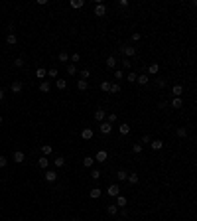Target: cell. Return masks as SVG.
<instances>
[{
	"label": "cell",
	"instance_id": "cell-1",
	"mask_svg": "<svg viewBox=\"0 0 197 221\" xmlns=\"http://www.w3.org/2000/svg\"><path fill=\"white\" fill-rule=\"evenodd\" d=\"M99 130H101V134H110L112 132V124L107 121H103L101 122V126H99Z\"/></svg>",
	"mask_w": 197,
	"mask_h": 221
},
{
	"label": "cell",
	"instance_id": "cell-2",
	"mask_svg": "<svg viewBox=\"0 0 197 221\" xmlns=\"http://www.w3.org/2000/svg\"><path fill=\"white\" fill-rule=\"evenodd\" d=\"M107 194H109L110 198H116V196H120V188H118V184H112V186H109Z\"/></svg>",
	"mask_w": 197,
	"mask_h": 221
},
{
	"label": "cell",
	"instance_id": "cell-3",
	"mask_svg": "<svg viewBox=\"0 0 197 221\" xmlns=\"http://www.w3.org/2000/svg\"><path fill=\"white\" fill-rule=\"evenodd\" d=\"M120 51L124 55H126V57H132V55L136 54V47H132V45H122L120 47Z\"/></svg>",
	"mask_w": 197,
	"mask_h": 221
},
{
	"label": "cell",
	"instance_id": "cell-4",
	"mask_svg": "<svg viewBox=\"0 0 197 221\" xmlns=\"http://www.w3.org/2000/svg\"><path fill=\"white\" fill-rule=\"evenodd\" d=\"M12 160H14V162H18V164H20V162H24V160H26V154H24L22 150H16V152H14V154H12Z\"/></svg>",
	"mask_w": 197,
	"mask_h": 221
},
{
	"label": "cell",
	"instance_id": "cell-5",
	"mask_svg": "<svg viewBox=\"0 0 197 221\" xmlns=\"http://www.w3.org/2000/svg\"><path fill=\"white\" fill-rule=\"evenodd\" d=\"M93 136H95V130H93V128H83V132H81V138H83V140H91Z\"/></svg>",
	"mask_w": 197,
	"mask_h": 221
},
{
	"label": "cell",
	"instance_id": "cell-6",
	"mask_svg": "<svg viewBox=\"0 0 197 221\" xmlns=\"http://www.w3.org/2000/svg\"><path fill=\"white\" fill-rule=\"evenodd\" d=\"M107 158H109L107 150H99L97 156H95V160H97V162H101V164H103V162H107Z\"/></svg>",
	"mask_w": 197,
	"mask_h": 221
},
{
	"label": "cell",
	"instance_id": "cell-7",
	"mask_svg": "<svg viewBox=\"0 0 197 221\" xmlns=\"http://www.w3.org/2000/svg\"><path fill=\"white\" fill-rule=\"evenodd\" d=\"M45 180H47L49 184H53L55 180H57V174H55L53 170H45Z\"/></svg>",
	"mask_w": 197,
	"mask_h": 221
},
{
	"label": "cell",
	"instance_id": "cell-8",
	"mask_svg": "<svg viewBox=\"0 0 197 221\" xmlns=\"http://www.w3.org/2000/svg\"><path fill=\"white\" fill-rule=\"evenodd\" d=\"M118 132L122 136H126V134H130V124H126V122H122L120 126H118Z\"/></svg>",
	"mask_w": 197,
	"mask_h": 221
},
{
	"label": "cell",
	"instance_id": "cell-9",
	"mask_svg": "<svg viewBox=\"0 0 197 221\" xmlns=\"http://www.w3.org/2000/svg\"><path fill=\"white\" fill-rule=\"evenodd\" d=\"M105 117H107V110H105V109H97V110H95V119H97V121L103 122V121H105Z\"/></svg>",
	"mask_w": 197,
	"mask_h": 221
},
{
	"label": "cell",
	"instance_id": "cell-10",
	"mask_svg": "<svg viewBox=\"0 0 197 221\" xmlns=\"http://www.w3.org/2000/svg\"><path fill=\"white\" fill-rule=\"evenodd\" d=\"M107 14V6L105 4H97V8H95V16H105Z\"/></svg>",
	"mask_w": 197,
	"mask_h": 221
},
{
	"label": "cell",
	"instance_id": "cell-11",
	"mask_svg": "<svg viewBox=\"0 0 197 221\" xmlns=\"http://www.w3.org/2000/svg\"><path fill=\"white\" fill-rule=\"evenodd\" d=\"M126 203H128V199L124 198V196H116V203H114V205H116V207H124V205H126Z\"/></svg>",
	"mask_w": 197,
	"mask_h": 221
},
{
	"label": "cell",
	"instance_id": "cell-12",
	"mask_svg": "<svg viewBox=\"0 0 197 221\" xmlns=\"http://www.w3.org/2000/svg\"><path fill=\"white\" fill-rule=\"evenodd\" d=\"M10 89H12V93L18 95V93H22V83H20V81H14V83L10 85Z\"/></svg>",
	"mask_w": 197,
	"mask_h": 221
},
{
	"label": "cell",
	"instance_id": "cell-13",
	"mask_svg": "<svg viewBox=\"0 0 197 221\" xmlns=\"http://www.w3.org/2000/svg\"><path fill=\"white\" fill-rule=\"evenodd\" d=\"M6 44H8V45H16V44H18V38H16V34H14V32L8 34V38H6Z\"/></svg>",
	"mask_w": 197,
	"mask_h": 221
},
{
	"label": "cell",
	"instance_id": "cell-14",
	"mask_svg": "<svg viewBox=\"0 0 197 221\" xmlns=\"http://www.w3.org/2000/svg\"><path fill=\"white\" fill-rule=\"evenodd\" d=\"M158 71H160V65H158V63H152V65L148 67V73H146V75H158Z\"/></svg>",
	"mask_w": 197,
	"mask_h": 221
},
{
	"label": "cell",
	"instance_id": "cell-15",
	"mask_svg": "<svg viewBox=\"0 0 197 221\" xmlns=\"http://www.w3.org/2000/svg\"><path fill=\"white\" fill-rule=\"evenodd\" d=\"M172 107H174V109H181V107H183L181 97H174V99H172Z\"/></svg>",
	"mask_w": 197,
	"mask_h": 221
},
{
	"label": "cell",
	"instance_id": "cell-16",
	"mask_svg": "<svg viewBox=\"0 0 197 221\" xmlns=\"http://www.w3.org/2000/svg\"><path fill=\"white\" fill-rule=\"evenodd\" d=\"M107 67H109V69H114V67H116V57H114V55H109V57H107Z\"/></svg>",
	"mask_w": 197,
	"mask_h": 221
},
{
	"label": "cell",
	"instance_id": "cell-17",
	"mask_svg": "<svg viewBox=\"0 0 197 221\" xmlns=\"http://www.w3.org/2000/svg\"><path fill=\"white\" fill-rule=\"evenodd\" d=\"M69 6H71V8H75V10H79V8H83V6H85V2H83V0H71V2H69Z\"/></svg>",
	"mask_w": 197,
	"mask_h": 221
},
{
	"label": "cell",
	"instance_id": "cell-18",
	"mask_svg": "<svg viewBox=\"0 0 197 221\" xmlns=\"http://www.w3.org/2000/svg\"><path fill=\"white\" fill-rule=\"evenodd\" d=\"M136 81H138V85H146V83L150 81V77H148L146 73H140V75L136 77Z\"/></svg>",
	"mask_w": 197,
	"mask_h": 221
},
{
	"label": "cell",
	"instance_id": "cell-19",
	"mask_svg": "<svg viewBox=\"0 0 197 221\" xmlns=\"http://www.w3.org/2000/svg\"><path fill=\"white\" fill-rule=\"evenodd\" d=\"M55 87L59 89V91H65L67 89V81L65 79H57V81H55Z\"/></svg>",
	"mask_w": 197,
	"mask_h": 221
},
{
	"label": "cell",
	"instance_id": "cell-20",
	"mask_svg": "<svg viewBox=\"0 0 197 221\" xmlns=\"http://www.w3.org/2000/svg\"><path fill=\"white\" fill-rule=\"evenodd\" d=\"M181 93H183V87H181V85H174V87H172V95H174V97H179Z\"/></svg>",
	"mask_w": 197,
	"mask_h": 221
},
{
	"label": "cell",
	"instance_id": "cell-21",
	"mask_svg": "<svg viewBox=\"0 0 197 221\" xmlns=\"http://www.w3.org/2000/svg\"><path fill=\"white\" fill-rule=\"evenodd\" d=\"M93 164H95V158H91V156L83 158V166H85V168H93Z\"/></svg>",
	"mask_w": 197,
	"mask_h": 221
},
{
	"label": "cell",
	"instance_id": "cell-22",
	"mask_svg": "<svg viewBox=\"0 0 197 221\" xmlns=\"http://www.w3.org/2000/svg\"><path fill=\"white\" fill-rule=\"evenodd\" d=\"M49 89H51V85H49L47 81H42V83H40V91H42V93H49Z\"/></svg>",
	"mask_w": 197,
	"mask_h": 221
},
{
	"label": "cell",
	"instance_id": "cell-23",
	"mask_svg": "<svg viewBox=\"0 0 197 221\" xmlns=\"http://www.w3.org/2000/svg\"><path fill=\"white\" fill-rule=\"evenodd\" d=\"M38 166H40V168H47V166H49V160H47V158H45V156H42V158H40V160H38Z\"/></svg>",
	"mask_w": 197,
	"mask_h": 221
},
{
	"label": "cell",
	"instance_id": "cell-24",
	"mask_svg": "<svg viewBox=\"0 0 197 221\" xmlns=\"http://www.w3.org/2000/svg\"><path fill=\"white\" fill-rule=\"evenodd\" d=\"M101 194H103L101 188H93V189H91V199H99V198H101Z\"/></svg>",
	"mask_w": 197,
	"mask_h": 221
},
{
	"label": "cell",
	"instance_id": "cell-25",
	"mask_svg": "<svg viewBox=\"0 0 197 221\" xmlns=\"http://www.w3.org/2000/svg\"><path fill=\"white\" fill-rule=\"evenodd\" d=\"M175 134H177L179 138H185V136H187V128H185V126H179V128L175 130Z\"/></svg>",
	"mask_w": 197,
	"mask_h": 221
},
{
	"label": "cell",
	"instance_id": "cell-26",
	"mask_svg": "<svg viewBox=\"0 0 197 221\" xmlns=\"http://www.w3.org/2000/svg\"><path fill=\"white\" fill-rule=\"evenodd\" d=\"M150 146H152V150H160V148H164V142L162 140H154V142H150Z\"/></svg>",
	"mask_w": 197,
	"mask_h": 221
},
{
	"label": "cell",
	"instance_id": "cell-27",
	"mask_svg": "<svg viewBox=\"0 0 197 221\" xmlns=\"http://www.w3.org/2000/svg\"><path fill=\"white\" fill-rule=\"evenodd\" d=\"M107 213H109V215H116V213H118V207H116L114 203H112V205H107Z\"/></svg>",
	"mask_w": 197,
	"mask_h": 221
},
{
	"label": "cell",
	"instance_id": "cell-28",
	"mask_svg": "<svg viewBox=\"0 0 197 221\" xmlns=\"http://www.w3.org/2000/svg\"><path fill=\"white\" fill-rule=\"evenodd\" d=\"M116 178H118V182H124V180L128 178V172H126V170H118V174H116Z\"/></svg>",
	"mask_w": 197,
	"mask_h": 221
},
{
	"label": "cell",
	"instance_id": "cell-29",
	"mask_svg": "<svg viewBox=\"0 0 197 221\" xmlns=\"http://www.w3.org/2000/svg\"><path fill=\"white\" fill-rule=\"evenodd\" d=\"M53 164H55V168H63V166H65V158H61V156H59V158H55Z\"/></svg>",
	"mask_w": 197,
	"mask_h": 221
},
{
	"label": "cell",
	"instance_id": "cell-30",
	"mask_svg": "<svg viewBox=\"0 0 197 221\" xmlns=\"http://www.w3.org/2000/svg\"><path fill=\"white\" fill-rule=\"evenodd\" d=\"M132 150L136 152V154H142V150H144V146L140 142H136V144H132Z\"/></svg>",
	"mask_w": 197,
	"mask_h": 221
},
{
	"label": "cell",
	"instance_id": "cell-31",
	"mask_svg": "<svg viewBox=\"0 0 197 221\" xmlns=\"http://www.w3.org/2000/svg\"><path fill=\"white\" fill-rule=\"evenodd\" d=\"M87 87H89V83H87V81H83V79L77 83V89H79V91H87Z\"/></svg>",
	"mask_w": 197,
	"mask_h": 221
},
{
	"label": "cell",
	"instance_id": "cell-32",
	"mask_svg": "<svg viewBox=\"0 0 197 221\" xmlns=\"http://www.w3.org/2000/svg\"><path fill=\"white\" fill-rule=\"evenodd\" d=\"M36 75H38V79H45V75H47V71H45L44 67H40V69L36 71Z\"/></svg>",
	"mask_w": 197,
	"mask_h": 221
},
{
	"label": "cell",
	"instance_id": "cell-33",
	"mask_svg": "<svg viewBox=\"0 0 197 221\" xmlns=\"http://www.w3.org/2000/svg\"><path fill=\"white\" fill-rule=\"evenodd\" d=\"M59 61H61V63L69 61V54H67V51H59Z\"/></svg>",
	"mask_w": 197,
	"mask_h": 221
},
{
	"label": "cell",
	"instance_id": "cell-34",
	"mask_svg": "<svg viewBox=\"0 0 197 221\" xmlns=\"http://www.w3.org/2000/svg\"><path fill=\"white\" fill-rule=\"evenodd\" d=\"M109 93H112V95H116V93H120V85L118 83H114V85H110V91Z\"/></svg>",
	"mask_w": 197,
	"mask_h": 221
},
{
	"label": "cell",
	"instance_id": "cell-35",
	"mask_svg": "<svg viewBox=\"0 0 197 221\" xmlns=\"http://www.w3.org/2000/svg\"><path fill=\"white\" fill-rule=\"evenodd\" d=\"M51 150H53V148H51V146H49V144H44V146H42V152H44V156H47V154H51Z\"/></svg>",
	"mask_w": 197,
	"mask_h": 221
},
{
	"label": "cell",
	"instance_id": "cell-36",
	"mask_svg": "<svg viewBox=\"0 0 197 221\" xmlns=\"http://www.w3.org/2000/svg\"><path fill=\"white\" fill-rule=\"evenodd\" d=\"M67 73H69V75H75V73H77V65L69 63V65H67Z\"/></svg>",
	"mask_w": 197,
	"mask_h": 221
},
{
	"label": "cell",
	"instance_id": "cell-37",
	"mask_svg": "<svg viewBox=\"0 0 197 221\" xmlns=\"http://www.w3.org/2000/svg\"><path fill=\"white\" fill-rule=\"evenodd\" d=\"M101 91H105V93H109V91H110V83H109V81H103V83H101Z\"/></svg>",
	"mask_w": 197,
	"mask_h": 221
},
{
	"label": "cell",
	"instance_id": "cell-38",
	"mask_svg": "<svg viewBox=\"0 0 197 221\" xmlns=\"http://www.w3.org/2000/svg\"><path fill=\"white\" fill-rule=\"evenodd\" d=\"M158 87H160V89L168 87V79H166V77H160V79H158Z\"/></svg>",
	"mask_w": 197,
	"mask_h": 221
},
{
	"label": "cell",
	"instance_id": "cell-39",
	"mask_svg": "<svg viewBox=\"0 0 197 221\" xmlns=\"http://www.w3.org/2000/svg\"><path fill=\"white\" fill-rule=\"evenodd\" d=\"M130 184H138V174H128V178H126Z\"/></svg>",
	"mask_w": 197,
	"mask_h": 221
},
{
	"label": "cell",
	"instance_id": "cell-40",
	"mask_svg": "<svg viewBox=\"0 0 197 221\" xmlns=\"http://www.w3.org/2000/svg\"><path fill=\"white\" fill-rule=\"evenodd\" d=\"M136 77H138V75H136L134 71H130V73H128V77H126V81H130V83H136Z\"/></svg>",
	"mask_w": 197,
	"mask_h": 221
},
{
	"label": "cell",
	"instance_id": "cell-41",
	"mask_svg": "<svg viewBox=\"0 0 197 221\" xmlns=\"http://www.w3.org/2000/svg\"><path fill=\"white\" fill-rule=\"evenodd\" d=\"M81 77H83V81H87V79L91 77V71H89V69H83V71H81Z\"/></svg>",
	"mask_w": 197,
	"mask_h": 221
},
{
	"label": "cell",
	"instance_id": "cell-42",
	"mask_svg": "<svg viewBox=\"0 0 197 221\" xmlns=\"http://www.w3.org/2000/svg\"><path fill=\"white\" fill-rule=\"evenodd\" d=\"M150 142H152V136H150V134H144V136H142V142H140V144H150Z\"/></svg>",
	"mask_w": 197,
	"mask_h": 221
},
{
	"label": "cell",
	"instance_id": "cell-43",
	"mask_svg": "<svg viewBox=\"0 0 197 221\" xmlns=\"http://www.w3.org/2000/svg\"><path fill=\"white\" fill-rule=\"evenodd\" d=\"M91 178H93V180H99V178H101V170H93V172H91Z\"/></svg>",
	"mask_w": 197,
	"mask_h": 221
},
{
	"label": "cell",
	"instance_id": "cell-44",
	"mask_svg": "<svg viewBox=\"0 0 197 221\" xmlns=\"http://www.w3.org/2000/svg\"><path fill=\"white\" fill-rule=\"evenodd\" d=\"M69 59H71V61H73V65H75L77 61L81 59V55H79V54H73V55H71V57H69Z\"/></svg>",
	"mask_w": 197,
	"mask_h": 221
},
{
	"label": "cell",
	"instance_id": "cell-45",
	"mask_svg": "<svg viewBox=\"0 0 197 221\" xmlns=\"http://www.w3.org/2000/svg\"><path fill=\"white\" fill-rule=\"evenodd\" d=\"M14 65H16V67H24V59H22V57H16Z\"/></svg>",
	"mask_w": 197,
	"mask_h": 221
},
{
	"label": "cell",
	"instance_id": "cell-46",
	"mask_svg": "<svg viewBox=\"0 0 197 221\" xmlns=\"http://www.w3.org/2000/svg\"><path fill=\"white\" fill-rule=\"evenodd\" d=\"M6 164H8L6 156H0V168H6Z\"/></svg>",
	"mask_w": 197,
	"mask_h": 221
},
{
	"label": "cell",
	"instance_id": "cell-47",
	"mask_svg": "<svg viewBox=\"0 0 197 221\" xmlns=\"http://www.w3.org/2000/svg\"><path fill=\"white\" fill-rule=\"evenodd\" d=\"M130 59H122V67H124V69H130Z\"/></svg>",
	"mask_w": 197,
	"mask_h": 221
},
{
	"label": "cell",
	"instance_id": "cell-48",
	"mask_svg": "<svg viewBox=\"0 0 197 221\" xmlns=\"http://www.w3.org/2000/svg\"><path fill=\"white\" fill-rule=\"evenodd\" d=\"M47 75H49V77H57V69H55V67H53V69H49V71H47Z\"/></svg>",
	"mask_w": 197,
	"mask_h": 221
},
{
	"label": "cell",
	"instance_id": "cell-49",
	"mask_svg": "<svg viewBox=\"0 0 197 221\" xmlns=\"http://www.w3.org/2000/svg\"><path fill=\"white\" fill-rule=\"evenodd\" d=\"M124 77V75H122V69H116V71H114V79H122Z\"/></svg>",
	"mask_w": 197,
	"mask_h": 221
},
{
	"label": "cell",
	"instance_id": "cell-50",
	"mask_svg": "<svg viewBox=\"0 0 197 221\" xmlns=\"http://www.w3.org/2000/svg\"><path fill=\"white\" fill-rule=\"evenodd\" d=\"M107 122H110V124H112V122H116V115H114V113H110L109 115V121Z\"/></svg>",
	"mask_w": 197,
	"mask_h": 221
},
{
	"label": "cell",
	"instance_id": "cell-51",
	"mask_svg": "<svg viewBox=\"0 0 197 221\" xmlns=\"http://www.w3.org/2000/svg\"><path fill=\"white\" fill-rule=\"evenodd\" d=\"M140 38H142V36H140V32H134V34H132V42H138Z\"/></svg>",
	"mask_w": 197,
	"mask_h": 221
},
{
	"label": "cell",
	"instance_id": "cell-52",
	"mask_svg": "<svg viewBox=\"0 0 197 221\" xmlns=\"http://www.w3.org/2000/svg\"><path fill=\"white\" fill-rule=\"evenodd\" d=\"M118 6L120 8H128V0H118Z\"/></svg>",
	"mask_w": 197,
	"mask_h": 221
},
{
	"label": "cell",
	"instance_id": "cell-53",
	"mask_svg": "<svg viewBox=\"0 0 197 221\" xmlns=\"http://www.w3.org/2000/svg\"><path fill=\"white\" fill-rule=\"evenodd\" d=\"M4 99V91H2V89H0V101Z\"/></svg>",
	"mask_w": 197,
	"mask_h": 221
},
{
	"label": "cell",
	"instance_id": "cell-54",
	"mask_svg": "<svg viewBox=\"0 0 197 221\" xmlns=\"http://www.w3.org/2000/svg\"><path fill=\"white\" fill-rule=\"evenodd\" d=\"M0 124H2V115H0Z\"/></svg>",
	"mask_w": 197,
	"mask_h": 221
},
{
	"label": "cell",
	"instance_id": "cell-55",
	"mask_svg": "<svg viewBox=\"0 0 197 221\" xmlns=\"http://www.w3.org/2000/svg\"><path fill=\"white\" fill-rule=\"evenodd\" d=\"M73 221H81V219H73Z\"/></svg>",
	"mask_w": 197,
	"mask_h": 221
}]
</instances>
